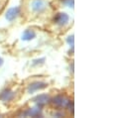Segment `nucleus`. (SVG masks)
<instances>
[{"label":"nucleus","instance_id":"1","mask_svg":"<svg viewBox=\"0 0 128 118\" xmlns=\"http://www.w3.org/2000/svg\"><path fill=\"white\" fill-rule=\"evenodd\" d=\"M20 14H21V9H20V7L16 6V7H12L10 9H8L5 17L9 22H12L15 19H17L20 16Z\"/></svg>","mask_w":128,"mask_h":118},{"label":"nucleus","instance_id":"2","mask_svg":"<svg viewBox=\"0 0 128 118\" xmlns=\"http://www.w3.org/2000/svg\"><path fill=\"white\" fill-rule=\"evenodd\" d=\"M68 21H70V16L66 13H58L55 17H54V22L61 26V27H64L66 25L68 24Z\"/></svg>","mask_w":128,"mask_h":118},{"label":"nucleus","instance_id":"3","mask_svg":"<svg viewBox=\"0 0 128 118\" xmlns=\"http://www.w3.org/2000/svg\"><path fill=\"white\" fill-rule=\"evenodd\" d=\"M47 8L46 2L44 0H34L32 3V9L36 13H41Z\"/></svg>","mask_w":128,"mask_h":118},{"label":"nucleus","instance_id":"4","mask_svg":"<svg viewBox=\"0 0 128 118\" xmlns=\"http://www.w3.org/2000/svg\"><path fill=\"white\" fill-rule=\"evenodd\" d=\"M14 95L15 93L11 89L6 88L0 93V100H2L3 102H9L14 98Z\"/></svg>","mask_w":128,"mask_h":118},{"label":"nucleus","instance_id":"5","mask_svg":"<svg viewBox=\"0 0 128 118\" xmlns=\"http://www.w3.org/2000/svg\"><path fill=\"white\" fill-rule=\"evenodd\" d=\"M47 86H47V84H45V82H36L31 84L28 86V92H29V93H34V92H36V91H38V90H40V89L46 88Z\"/></svg>","mask_w":128,"mask_h":118},{"label":"nucleus","instance_id":"6","mask_svg":"<svg viewBox=\"0 0 128 118\" xmlns=\"http://www.w3.org/2000/svg\"><path fill=\"white\" fill-rule=\"evenodd\" d=\"M34 101L38 104V106H43L50 101V96L48 94H40L35 97Z\"/></svg>","mask_w":128,"mask_h":118},{"label":"nucleus","instance_id":"7","mask_svg":"<svg viewBox=\"0 0 128 118\" xmlns=\"http://www.w3.org/2000/svg\"><path fill=\"white\" fill-rule=\"evenodd\" d=\"M68 99H66V97H64L63 95H57L56 97H54L53 99V103L56 104L57 106H66V103H68Z\"/></svg>","mask_w":128,"mask_h":118},{"label":"nucleus","instance_id":"8","mask_svg":"<svg viewBox=\"0 0 128 118\" xmlns=\"http://www.w3.org/2000/svg\"><path fill=\"white\" fill-rule=\"evenodd\" d=\"M34 38H36V33L34 30L27 29L24 31L23 35H22V40L23 41H31Z\"/></svg>","mask_w":128,"mask_h":118},{"label":"nucleus","instance_id":"9","mask_svg":"<svg viewBox=\"0 0 128 118\" xmlns=\"http://www.w3.org/2000/svg\"><path fill=\"white\" fill-rule=\"evenodd\" d=\"M25 115H28V116H33V117H37V116H42V113H41V109L40 107L38 108H32V109H29Z\"/></svg>","mask_w":128,"mask_h":118},{"label":"nucleus","instance_id":"10","mask_svg":"<svg viewBox=\"0 0 128 118\" xmlns=\"http://www.w3.org/2000/svg\"><path fill=\"white\" fill-rule=\"evenodd\" d=\"M62 2L68 7H74V0H62Z\"/></svg>","mask_w":128,"mask_h":118},{"label":"nucleus","instance_id":"11","mask_svg":"<svg viewBox=\"0 0 128 118\" xmlns=\"http://www.w3.org/2000/svg\"><path fill=\"white\" fill-rule=\"evenodd\" d=\"M3 64V60H2V58H0V66Z\"/></svg>","mask_w":128,"mask_h":118}]
</instances>
